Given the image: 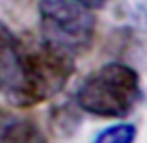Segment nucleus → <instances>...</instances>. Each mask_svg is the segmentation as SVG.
I'll list each match as a JSON object with an SVG mask.
<instances>
[{
    "label": "nucleus",
    "instance_id": "f257e3e1",
    "mask_svg": "<svg viewBox=\"0 0 147 143\" xmlns=\"http://www.w3.org/2000/svg\"><path fill=\"white\" fill-rule=\"evenodd\" d=\"M75 73V56L41 43L39 47L21 50L19 73L15 82L4 91L13 106L30 108L50 100L67 86Z\"/></svg>",
    "mask_w": 147,
    "mask_h": 143
},
{
    "label": "nucleus",
    "instance_id": "f03ea898",
    "mask_svg": "<svg viewBox=\"0 0 147 143\" xmlns=\"http://www.w3.org/2000/svg\"><path fill=\"white\" fill-rule=\"evenodd\" d=\"M140 100V75L130 65L119 61L93 71L76 91V104L97 117H127Z\"/></svg>",
    "mask_w": 147,
    "mask_h": 143
},
{
    "label": "nucleus",
    "instance_id": "7ed1b4c3",
    "mask_svg": "<svg viewBox=\"0 0 147 143\" xmlns=\"http://www.w3.org/2000/svg\"><path fill=\"white\" fill-rule=\"evenodd\" d=\"M39 26L43 43L76 56L93 43L95 17L75 0H39Z\"/></svg>",
    "mask_w": 147,
    "mask_h": 143
},
{
    "label": "nucleus",
    "instance_id": "20e7f679",
    "mask_svg": "<svg viewBox=\"0 0 147 143\" xmlns=\"http://www.w3.org/2000/svg\"><path fill=\"white\" fill-rule=\"evenodd\" d=\"M0 143H47V138L34 119L0 108Z\"/></svg>",
    "mask_w": 147,
    "mask_h": 143
},
{
    "label": "nucleus",
    "instance_id": "39448f33",
    "mask_svg": "<svg viewBox=\"0 0 147 143\" xmlns=\"http://www.w3.org/2000/svg\"><path fill=\"white\" fill-rule=\"evenodd\" d=\"M21 43L6 24L0 22V89L7 91L15 82L21 61Z\"/></svg>",
    "mask_w": 147,
    "mask_h": 143
},
{
    "label": "nucleus",
    "instance_id": "423d86ee",
    "mask_svg": "<svg viewBox=\"0 0 147 143\" xmlns=\"http://www.w3.org/2000/svg\"><path fill=\"white\" fill-rule=\"evenodd\" d=\"M134 140H136V126L130 123H121L99 132L93 143H134Z\"/></svg>",
    "mask_w": 147,
    "mask_h": 143
},
{
    "label": "nucleus",
    "instance_id": "0eeeda50",
    "mask_svg": "<svg viewBox=\"0 0 147 143\" xmlns=\"http://www.w3.org/2000/svg\"><path fill=\"white\" fill-rule=\"evenodd\" d=\"M75 2L88 7V9H99V7H102L106 4V0H75Z\"/></svg>",
    "mask_w": 147,
    "mask_h": 143
}]
</instances>
